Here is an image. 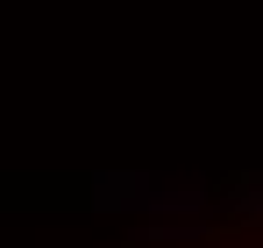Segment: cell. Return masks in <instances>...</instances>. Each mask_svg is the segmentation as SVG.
<instances>
[]
</instances>
